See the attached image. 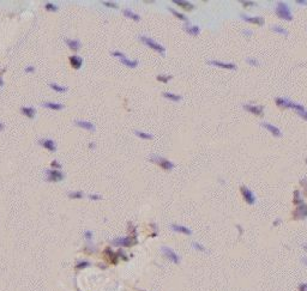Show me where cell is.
<instances>
[{
    "label": "cell",
    "instance_id": "1",
    "mask_svg": "<svg viewBox=\"0 0 307 291\" xmlns=\"http://www.w3.org/2000/svg\"><path fill=\"white\" fill-rule=\"evenodd\" d=\"M275 11H276V14L280 17L281 19H283V20L293 19V16H292V12H290V8H289L288 5H287L286 3H283V1H280V3L276 4Z\"/></svg>",
    "mask_w": 307,
    "mask_h": 291
},
{
    "label": "cell",
    "instance_id": "2",
    "mask_svg": "<svg viewBox=\"0 0 307 291\" xmlns=\"http://www.w3.org/2000/svg\"><path fill=\"white\" fill-rule=\"evenodd\" d=\"M140 40L143 41L144 44H146L148 47H150L151 49H154V50L158 52L160 54L164 55V53H166V49H164V47H162L160 43H157L156 41H154L152 39H150V37H146V36H142V37H140Z\"/></svg>",
    "mask_w": 307,
    "mask_h": 291
},
{
    "label": "cell",
    "instance_id": "3",
    "mask_svg": "<svg viewBox=\"0 0 307 291\" xmlns=\"http://www.w3.org/2000/svg\"><path fill=\"white\" fill-rule=\"evenodd\" d=\"M137 243V236H127V237H120L115 238L113 241V244L115 246H123V247H131Z\"/></svg>",
    "mask_w": 307,
    "mask_h": 291
},
{
    "label": "cell",
    "instance_id": "4",
    "mask_svg": "<svg viewBox=\"0 0 307 291\" xmlns=\"http://www.w3.org/2000/svg\"><path fill=\"white\" fill-rule=\"evenodd\" d=\"M240 192H241V194H242L244 200H245L248 205H253V204L256 203V195H254V193H253L250 188H247L246 186H241V187H240Z\"/></svg>",
    "mask_w": 307,
    "mask_h": 291
},
{
    "label": "cell",
    "instance_id": "5",
    "mask_svg": "<svg viewBox=\"0 0 307 291\" xmlns=\"http://www.w3.org/2000/svg\"><path fill=\"white\" fill-rule=\"evenodd\" d=\"M152 162H155L156 164H158L162 169L164 170H172L174 168V164L171 162V161H168V159H166L163 157H152L150 158Z\"/></svg>",
    "mask_w": 307,
    "mask_h": 291
},
{
    "label": "cell",
    "instance_id": "6",
    "mask_svg": "<svg viewBox=\"0 0 307 291\" xmlns=\"http://www.w3.org/2000/svg\"><path fill=\"white\" fill-rule=\"evenodd\" d=\"M162 253H163L164 257H167L168 260H171L172 262L180 264V257L172 248H169V247H162Z\"/></svg>",
    "mask_w": 307,
    "mask_h": 291
},
{
    "label": "cell",
    "instance_id": "7",
    "mask_svg": "<svg viewBox=\"0 0 307 291\" xmlns=\"http://www.w3.org/2000/svg\"><path fill=\"white\" fill-rule=\"evenodd\" d=\"M293 216L295 219H304L307 217V205L306 204H300L296 206V209L293 211Z\"/></svg>",
    "mask_w": 307,
    "mask_h": 291
},
{
    "label": "cell",
    "instance_id": "8",
    "mask_svg": "<svg viewBox=\"0 0 307 291\" xmlns=\"http://www.w3.org/2000/svg\"><path fill=\"white\" fill-rule=\"evenodd\" d=\"M240 17L242 18V19L247 22V23H251V24H254V25H264V23H265V20L263 17H259V16H257V17H250V16H247V14H244L241 13L240 14Z\"/></svg>",
    "mask_w": 307,
    "mask_h": 291
},
{
    "label": "cell",
    "instance_id": "9",
    "mask_svg": "<svg viewBox=\"0 0 307 291\" xmlns=\"http://www.w3.org/2000/svg\"><path fill=\"white\" fill-rule=\"evenodd\" d=\"M47 176H48V181H61L64 180V174H62L61 171H59V170L56 169H50V170H47Z\"/></svg>",
    "mask_w": 307,
    "mask_h": 291
},
{
    "label": "cell",
    "instance_id": "10",
    "mask_svg": "<svg viewBox=\"0 0 307 291\" xmlns=\"http://www.w3.org/2000/svg\"><path fill=\"white\" fill-rule=\"evenodd\" d=\"M208 64L214 65V66H217L221 68H227V70H235L236 66L233 64V62H225V61H217V60H209Z\"/></svg>",
    "mask_w": 307,
    "mask_h": 291
},
{
    "label": "cell",
    "instance_id": "11",
    "mask_svg": "<svg viewBox=\"0 0 307 291\" xmlns=\"http://www.w3.org/2000/svg\"><path fill=\"white\" fill-rule=\"evenodd\" d=\"M244 109L247 110V112H250V113H252L254 115H259L262 116L264 114V108L262 107V106H252V104H245L244 106Z\"/></svg>",
    "mask_w": 307,
    "mask_h": 291
},
{
    "label": "cell",
    "instance_id": "12",
    "mask_svg": "<svg viewBox=\"0 0 307 291\" xmlns=\"http://www.w3.org/2000/svg\"><path fill=\"white\" fill-rule=\"evenodd\" d=\"M289 108H292V109H294L299 115L304 119V120H306L307 121V110L305 108H304V106H301V104H296V103H294V102H292L290 103V107Z\"/></svg>",
    "mask_w": 307,
    "mask_h": 291
},
{
    "label": "cell",
    "instance_id": "13",
    "mask_svg": "<svg viewBox=\"0 0 307 291\" xmlns=\"http://www.w3.org/2000/svg\"><path fill=\"white\" fill-rule=\"evenodd\" d=\"M262 126L266 129V131H269L273 137H281L282 136V133H281V131L278 127H276V126H273L271 123H267V122H263L262 123Z\"/></svg>",
    "mask_w": 307,
    "mask_h": 291
},
{
    "label": "cell",
    "instance_id": "14",
    "mask_svg": "<svg viewBox=\"0 0 307 291\" xmlns=\"http://www.w3.org/2000/svg\"><path fill=\"white\" fill-rule=\"evenodd\" d=\"M171 228H172V230H173V231L179 232V234H184V235H192L191 229H188L187 226H184V225H180V224H172Z\"/></svg>",
    "mask_w": 307,
    "mask_h": 291
},
{
    "label": "cell",
    "instance_id": "15",
    "mask_svg": "<svg viewBox=\"0 0 307 291\" xmlns=\"http://www.w3.org/2000/svg\"><path fill=\"white\" fill-rule=\"evenodd\" d=\"M75 125H76V126H78V127H82L83 129H87V131H91V132H94V131H95V126H94L91 122H89V121H84V120H76Z\"/></svg>",
    "mask_w": 307,
    "mask_h": 291
},
{
    "label": "cell",
    "instance_id": "16",
    "mask_svg": "<svg viewBox=\"0 0 307 291\" xmlns=\"http://www.w3.org/2000/svg\"><path fill=\"white\" fill-rule=\"evenodd\" d=\"M104 254H106V257L112 261V264H116L118 262V257H119V254L118 253H113L110 248H106L104 249Z\"/></svg>",
    "mask_w": 307,
    "mask_h": 291
},
{
    "label": "cell",
    "instance_id": "17",
    "mask_svg": "<svg viewBox=\"0 0 307 291\" xmlns=\"http://www.w3.org/2000/svg\"><path fill=\"white\" fill-rule=\"evenodd\" d=\"M40 144L45 149H47L48 151H55L56 148H55V144L52 139H43V140H40Z\"/></svg>",
    "mask_w": 307,
    "mask_h": 291
},
{
    "label": "cell",
    "instance_id": "18",
    "mask_svg": "<svg viewBox=\"0 0 307 291\" xmlns=\"http://www.w3.org/2000/svg\"><path fill=\"white\" fill-rule=\"evenodd\" d=\"M70 64H71V66L76 70H78V68L82 67V64H83V60L79 58V56H76V55H72V56H70Z\"/></svg>",
    "mask_w": 307,
    "mask_h": 291
},
{
    "label": "cell",
    "instance_id": "19",
    "mask_svg": "<svg viewBox=\"0 0 307 291\" xmlns=\"http://www.w3.org/2000/svg\"><path fill=\"white\" fill-rule=\"evenodd\" d=\"M275 103H276L277 107H280V108H282V109H287L290 107L292 101H290V100H287V98H276V100H275Z\"/></svg>",
    "mask_w": 307,
    "mask_h": 291
},
{
    "label": "cell",
    "instance_id": "20",
    "mask_svg": "<svg viewBox=\"0 0 307 291\" xmlns=\"http://www.w3.org/2000/svg\"><path fill=\"white\" fill-rule=\"evenodd\" d=\"M174 4H177L179 5L180 7H183L185 10H187V11H191L194 8V5L191 4V3H188V1H181V0H174Z\"/></svg>",
    "mask_w": 307,
    "mask_h": 291
},
{
    "label": "cell",
    "instance_id": "21",
    "mask_svg": "<svg viewBox=\"0 0 307 291\" xmlns=\"http://www.w3.org/2000/svg\"><path fill=\"white\" fill-rule=\"evenodd\" d=\"M42 107L48 109H52V110H61L64 108V106L60 104V103H53V102H46L42 104Z\"/></svg>",
    "mask_w": 307,
    "mask_h": 291
},
{
    "label": "cell",
    "instance_id": "22",
    "mask_svg": "<svg viewBox=\"0 0 307 291\" xmlns=\"http://www.w3.org/2000/svg\"><path fill=\"white\" fill-rule=\"evenodd\" d=\"M185 30L190 35H193V36H197L200 33V28L198 27V25H186Z\"/></svg>",
    "mask_w": 307,
    "mask_h": 291
},
{
    "label": "cell",
    "instance_id": "23",
    "mask_svg": "<svg viewBox=\"0 0 307 291\" xmlns=\"http://www.w3.org/2000/svg\"><path fill=\"white\" fill-rule=\"evenodd\" d=\"M66 43H67V46L71 48L73 52L78 50V49L81 48V42H79L78 40H67L66 41Z\"/></svg>",
    "mask_w": 307,
    "mask_h": 291
},
{
    "label": "cell",
    "instance_id": "24",
    "mask_svg": "<svg viewBox=\"0 0 307 291\" xmlns=\"http://www.w3.org/2000/svg\"><path fill=\"white\" fill-rule=\"evenodd\" d=\"M120 61L123 62L125 66H127V67H131V68H135L138 66V60H129L127 58H124V59H120Z\"/></svg>",
    "mask_w": 307,
    "mask_h": 291
},
{
    "label": "cell",
    "instance_id": "25",
    "mask_svg": "<svg viewBox=\"0 0 307 291\" xmlns=\"http://www.w3.org/2000/svg\"><path fill=\"white\" fill-rule=\"evenodd\" d=\"M22 113L24 114L25 116H28L29 119H33L35 115H36V112H35L34 108H30V107H24L22 108Z\"/></svg>",
    "mask_w": 307,
    "mask_h": 291
},
{
    "label": "cell",
    "instance_id": "26",
    "mask_svg": "<svg viewBox=\"0 0 307 291\" xmlns=\"http://www.w3.org/2000/svg\"><path fill=\"white\" fill-rule=\"evenodd\" d=\"M124 14H125L126 17H129V18H131V19H133V20H140V16L135 13L133 11H131V10H129V8L124 10Z\"/></svg>",
    "mask_w": 307,
    "mask_h": 291
},
{
    "label": "cell",
    "instance_id": "27",
    "mask_svg": "<svg viewBox=\"0 0 307 291\" xmlns=\"http://www.w3.org/2000/svg\"><path fill=\"white\" fill-rule=\"evenodd\" d=\"M163 97H166V98H168L169 101H173V102L181 101V96L175 95V94H172V92H163Z\"/></svg>",
    "mask_w": 307,
    "mask_h": 291
},
{
    "label": "cell",
    "instance_id": "28",
    "mask_svg": "<svg viewBox=\"0 0 307 291\" xmlns=\"http://www.w3.org/2000/svg\"><path fill=\"white\" fill-rule=\"evenodd\" d=\"M135 134L137 137H139L140 139H144V140H150L154 138L152 134H149V133H144V132H140V131H135Z\"/></svg>",
    "mask_w": 307,
    "mask_h": 291
},
{
    "label": "cell",
    "instance_id": "29",
    "mask_svg": "<svg viewBox=\"0 0 307 291\" xmlns=\"http://www.w3.org/2000/svg\"><path fill=\"white\" fill-rule=\"evenodd\" d=\"M271 30H273V33H277V34H282L284 35V36H288V30H286L284 28L280 27V25H273L271 28Z\"/></svg>",
    "mask_w": 307,
    "mask_h": 291
},
{
    "label": "cell",
    "instance_id": "30",
    "mask_svg": "<svg viewBox=\"0 0 307 291\" xmlns=\"http://www.w3.org/2000/svg\"><path fill=\"white\" fill-rule=\"evenodd\" d=\"M49 88H52L54 91H56V92H65V91H67V88H66V86H60V85H58V84H55V83H50V84H49Z\"/></svg>",
    "mask_w": 307,
    "mask_h": 291
},
{
    "label": "cell",
    "instance_id": "31",
    "mask_svg": "<svg viewBox=\"0 0 307 291\" xmlns=\"http://www.w3.org/2000/svg\"><path fill=\"white\" fill-rule=\"evenodd\" d=\"M293 203L294 204H298V205H300L302 204V198L300 196V192L299 190H295L294 192V199H293Z\"/></svg>",
    "mask_w": 307,
    "mask_h": 291
},
{
    "label": "cell",
    "instance_id": "32",
    "mask_svg": "<svg viewBox=\"0 0 307 291\" xmlns=\"http://www.w3.org/2000/svg\"><path fill=\"white\" fill-rule=\"evenodd\" d=\"M169 11H171L172 13L174 14L177 18H179V19H181V20H187V17L186 16H184L183 13H180V12H177V11H175L174 8H169Z\"/></svg>",
    "mask_w": 307,
    "mask_h": 291
},
{
    "label": "cell",
    "instance_id": "33",
    "mask_svg": "<svg viewBox=\"0 0 307 291\" xmlns=\"http://www.w3.org/2000/svg\"><path fill=\"white\" fill-rule=\"evenodd\" d=\"M88 266H90V262L89 261H79L78 264L76 265V270H83V268H85V267H88Z\"/></svg>",
    "mask_w": 307,
    "mask_h": 291
},
{
    "label": "cell",
    "instance_id": "34",
    "mask_svg": "<svg viewBox=\"0 0 307 291\" xmlns=\"http://www.w3.org/2000/svg\"><path fill=\"white\" fill-rule=\"evenodd\" d=\"M246 62H247L248 65H252V66H259L260 65L259 60H257V59H254V58H246Z\"/></svg>",
    "mask_w": 307,
    "mask_h": 291
},
{
    "label": "cell",
    "instance_id": "35",
    "mask_svg": "<svg viewBox=\"0 0 307 291\" xmlns=\"http://www.w3.org/2000/svg\"><path fill=\"white\" fill-rule=\"evenodd\" d=\"M171 79H172V75H157V81H162V83H168Z\"/></svg>",
    "mask_w": 307,
    "mask_h": 291
},
{
    "label": "cell",
    "instance_id": "36",
    "mask_svg": "<svg viewBox=\"0 0 307 291\" xmlns=\"http://www.w3.org/2000/svg\"><path fill=\"white\" fill-rule=\"evenodd\" d=\"M68 196L71 199H81V198H83V193L82 192H71V193H68Z\"/></svg>",
    "mask_w": 307,
    "mask_h": 291
},
{
    "label": "cell",
    "instance_id": "37",
    "mask_svg": "<svg viewBox=\"0 0 307 291\" xmlns=\"http://www.w3.org/2000/svg\"><path fill=\"white\" fill-rule=\"evenodd\" d=\"M192 247H193L194 249L199 251V252H206V249H205L204 246H203V244H200V243H198V242H192Z\"/></svg>",
    "mask_w": 307,
    "mask_h": 291
},
{
    "label": "cell",
    "instance_id": "38",
    "mask_svg": "<svg viewBox=\"0 0 307 291\" xmlns=\"http://www.w3.org/2000/svg\"><path fill=\"white\" fill-rule=\"evenodd\" d=\"M45 7H46V10H47V11H53V12L58 11V6H56V5H54V4H50V3H47V4L45 5Z\"/></svg>",
    "mask_w": 307,
    "mask_h": 291
},
{
    "label": "cell",
    "instance_id": "39",
    "mask_svg": "<svg viewBox=\"0 0 307 291\" xmlns=\"http://www.w3.org/2000/svg\"><path fill=\"white\" fill-rule=\"evenodd\" d=\"M102 4L107 7H113V8H118V5L115 3H112V1H102Z\"/></svg>",
    "mask_w": 307,
    "mask_h": 291
},
{
    "label": "cell",
    "instance_id": "40",
    "mask_svg": "<svg viewBox=\"0 0 307 291\" xmlns=\"http://www.w3.org/2000/svg\"><path fill=\"white\" fill-rule=\"evenodd\" d=\"M112 55H113V56H116V58H120V59L126 58L123 52H112Z\"/></svg>",
    "mask_w": 307,
    "mask_h": 291
},
{
    "label": "cell",
    "instance_id": "41",
    "mask_svg": "<svg viewBox=\"0 0 307 291\" xmlns=\"http://www.w3.org/2000/svg\"><path fill=\"white\" fill-rule=\"evenodd\" d=\"M84 237L88 240V241H91L93 240V232L90 230H87L85 232H84Z\"/></svg>",
    "mask_w": 307,
    "mask_h": 291
},
{
    "label": "cell",
    "instance_id": "42",
    "mask_svg": "<svg viewBox=\"0 0 307 291\" xmlns=\"http://www.w3.org/2000/svg\"><path fill=\"white\" fill-rule=\"evenodd\" d=\"M298 290L299 291H307V283H300L298 286Z\"/></svg>",
    "mask_w": 307,
    "mask_h": 291
},
{
    "label": "cell",
    "instance_id": "43",
    "mask_svg": "<svg viewBox=\"0 0 307 291\" xmlns=\"http://www.w3.org/2000/svg\"><path fill=\"white\" fill-rule=\"evenodd\" d=\"M241 4L244 5L245 7H248V6H256L257 4L256 3H253V1H241Z\"/></svg>",
    "mask_w": 307,
    "mask_h": 291
},
{
    "label": "cell",
    "instance_id": "44",
    "mask_svg": "<svg viewBox=\"0 0 307 291\" xmlns=\"http://www.w3.org/2000/svg\"><path fill=\"white\" fill-rule=\"evenodd\" d=\"M89 198L91 200H101L102 199V196L100 195V194H91V195H89Z\"/></svg>",
    "mask_w": 307,
    "mask_h": 291
},
{
    "label": "cell",
    "instance_id": "45",
    "mask_svg": "<svg viewBox=\"0 0 307 291\" xmlns=\"http://www.w3.org/2000/svg\"><path fill=\"white\" fill-rule=\"evenodd\" d=\"M24 71H25V72H28V73H33V72L35 71V67H34V66H28Z\"/></svg>",
    "mask_w": 307,
    "mask_h": 291
},
{
    "label": "cell",
    "instance_id": "46",
    "mask_svg": "<svg viewBox=\"0 0 307 291\" xmlns=\"http://www.w3.org/2000/svg\"><path fill=\"white\" fill-rule=\"evenodd\" d=\"M52 167H55L56 169H60V168H61V165L56 162V161H53V162H52Z\"/></svg>",
    "mask_w": 307,
    "mask_h": 291
},
{
    "label": "cell",
    "instance_id": "47",
    "mask_svg": "<svg viewBox=\"0 0 307 291\" xmlns=\"http://www.w3.org/2000/svg\"><path fill=\"white\" fill-rule=\"evenodd\" d=\"M295 3L296 4H301V5H307V1H305V0H296Z\"/></svg>",
    "mask_w": 307,
    "mask_h": 291
},
{
    "label": "cell",
    "instance_id": "48",
    "mask_svg": "<svg viewBox=\"0 0 307 291\" xmlns=\"http://www.w3.org/2000/svg\"><path fill=\"white\" fill-rule=\"evenodd\" d=\"M244 33H245L246 36H251V35H252V31H251V30H248V29H245V30H244Z\"/></svg>",
    "mask_w": 307,
    "mask_h": 291
},
{
    "label": "cell",
    "instance_id": "49",
    "mask_svg": "<svg viewBox=\"0 0 307 291\" xmlns=\"http://www.w3.org/2000/svg\"><path fill=\"white\" fill-rule=\"evenodd\" d=\"M301 262L307 266V257H302V259H301Z\"/></svg>",
    "mask_w": 307,
    "mask_h": 291
},
{
    "label": "cell",
    "instance_id": "50",
    "mask_svg": "<svg viewBox=\"0 0 307 291\" xmlns=\"http://www.w3.org/2000/svg\"><path fill=\"white\" fill-rule=\"evenodd\" d=\"M280 223H281V219H276V221H275V223H273V225L276 226L277 224H280Z\"/></svg>",
    "mask_w": 307,
    "mask_h": 291
},
{
    "label": "cell",
    "instance_id": "51",
    "mask_svg": "<svg viewBox=\"0 0 307 291\" xmlns=\"http://www.w3.org/2000/svg\"><path fill=\"white\" fill-rule=\"evenodd\" d=\"M302 248H304V249L307 252V244H302Z\"/></svg>",
    "mask_w": 307,
    "mask_h": 291
},
{
    "label": "cell",
    "instance_id": "52",
    "mask_svg": "<svg viewBox=\"0 0 307 291\" xmlns=\"http://www.w3.org/2000/svg\"><path fill=\"white\" fill-rule=\"evenodd\" d=\"M4 129V125L3 123H0V131H3Z\"/></svg>",
    "mask_w": 307,
    "mask_h": 291
},
{
    "label": "cell",
    "instance_id": "53",
    "mask_svg": "<svg viewBox=\"0 0 307 291\" xmlns=\"http://www.w3.org/2000/svg\"><path fill=\"white\" fill-rule=\"evenodd\" d=\"M89 146H90V148H94V146H95V144H94V143H90V145H89Z\"/></svg>",
    "mask_w": 307,
    "mask_h": 291
},
{
    "label": "cell",
    "instance_id": "54",
    "mask_svg": "<svg viewBox=\"0 0 307 291\" xmlns=\"http://www.w3.org/2000/svg\"><path fill=\"white\" fill-rule=\"evenodd\" d=\"M3 84H4V81H3V79L0 78V86H3Z\"/></svg>",
    "mask_w": 307,
    "mask_h": 291
},
{
    "label": "cell",
    "instance_id": "55",
    "mask_svg": "<svg viewBox=\"0 0 307 291\" xmlns=\"http://www.w3.org/2000/svg\"><path fill=\"white\" fill-rule=\"evenodd\" d=\"M4 72H5V70H0V75H1V73H4Z\"/></svg>",
    "mask_w": 307,
    "mask_h": 291
},
{
    "label": "cell",
    "instance_id": "56",
    "mask_svg": "<svg viewBox=\"0 0 307 291\" xmlns=\"http://www.w3.org/2000/svg\"><path fill=\"white\" fill-rule=\"evenodd\" d=\"M306 163H307V158H306Z\"/></svg>",
    "mask_w": 307,
    "mask_h": 291
}]
</instances>
